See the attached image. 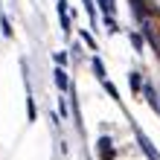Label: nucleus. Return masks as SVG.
<instances>
[{
    "label": "nucleus",
    "instance_id": "423d86ee",
    "mask_svg": "<svg viewBox=\"0 0 160 160\" xmlns=\"http://www.w3.org/2000/svg\"><path fill=\"white\" fill-rule=\"evenodd\" d=\"M93 70H96V76H99V79H105V64H102L99 58H93Z\"/></svg>",
    "mask_w": 160,
    "mask_h": 160
},
{
    "label": "nucleus",
    "instance_id": "f03ea898",
    "mask_svg": "<svg viewBox=\"0 0 160 160\" xmlns=\"http://www.w3.org/2000/svg\"><path fill=\"white\" fill-rule=\"evenodd\" d=\"M117 152H114V146H111V140L108 137H102L99 140V160H111Z\"/></svg>",
    "mask_w": 160,
    "mask_h": 160
},
{
    "label": "nucleus",
    "instance_id": "f257e3e1",
    "mask_svg": "<svg viewBox=\"0 0 160 160\" xmlns=\"http://www.w3.org/2000/svg\"><path fill=\"white\" fill-rule=\"evenodd\" d=\"M137 131V143H140V148H143V152H146V157L148 160H160V154H157V148L152 146V140H148L146 134H143V131H140V128H134Z\"/></svg>",
    "mask_w": 160,
    "mask_h": 160
},
{
    "label": "nucleus",
    "instance_id": "7ed1b4c3",
    "mask_svg": "<svg viewBox=\"0 0 160 160\" xmlns=\"http://www.w3.org/2000/svg\"><path fill=\"white\" fill-rule=\"evenodd\" d=\"M58 18H61V29L70 32V15H67V3L64 0H58Z\"/></svg>",
    "mask_w": 160,
    "mask_h": 160
},
{
    "label": "nucleus",
    "instance_id": "6e6552de",
    "mask_svg": "<svg viewBox=\"0 0 160 160\" xmlns=\"http://www.w3.org/2000/svg\"><path fill=\"white\" fill-rule=\"evenodd\" d=\"M82 41H84V44H88V47H90V50H96V41H93V38H90V35H88V32H84V29H82Z\"/></svg>",
    "mask_w": 160,
    "mask_h": 160
},
{
    "label": "nucleus",
    "instance_id": "39448f33",
    "mask_svg": "<svg viewBox=\"0 0 160 160\" xmlns=\"http://www.w3.org/2000/svg\"><path fill=\"white\" fill-rule=\"evenodd\" d=\"M99 6H102V12H105V15H114L117 12V3H114V0H99Z\"/></svg>",
    "mask_w": 160,
    "mask_h": 160
},
{
    "label": "nucleus",
    "instance_id": "20e7f679",
    "mask_svg": "<svg viewBox=\"0 0 160 160\" xmlns=\"http://www.w3.org/2000/svg\"><path fill=\"white\" fill-rule=\"evenodd\" d=\"M55 84H58L61 90H67L70 82H67V73H64V70H55Z\"/></svg>",
    "mask_w": 160,
    "mask_h": 160
},
{
    "label": "nucleus",
    "instance_id": "1a4fd4ad",
    "mask_svg": "<svg viewBox=\"0 0 160 160\" xmlns=\"http://www.w3.org/2000/svg\"><path fill=\"white\" fill-rule=\"evenodd\" d=\"M128 82H131V88H143V82H140V76H137V73H131V76H128Z\"/></svg>",
    "mask_w": 160,
    "mask_h": 160
},
{
    "label": "nucleus",
    "instance_id": "0eeeda50",
    "mask_svg": "<svg viewBox=\"0 0 160 160\" xmlns=\"http://www.w3.org/2000/svg\"><path fill=\"white\" fill-rule=\"evenodd\" d=\"M0 26H3V35H12V26H9V18L0 15Z\"/></svg>",
    "mask_w": 160,
    "mask_h": 160
}]
</instances>
